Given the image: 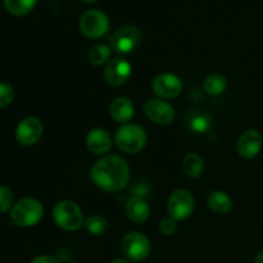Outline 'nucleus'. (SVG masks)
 <instances>
[{
    "label": "nucleus",
    "mask_w": 263,
    "mask_h": 263,
    "mask_svg": "<svg viewBox=\"0 0 263 263\" xmlns=\"http://www.w3.org/2000/svg\"><path fill=\"white\" fill-rule=\"evenodd\" d=\"M14 99V90L9 84L0 82V109L8 107Z\"/></svg>",
    "instance_id": "nucleus-25"
},
{
    "label": "nucleus",
    "mask_w": 263,
    "mask_h": 263,
    "mask_svg": "<svg viewBox=\"0 0 263 263\" xmlns=\"http://www.w3.org/2000/svg\"><path fill=\"white\" fill-rule=\"evenodd\" d=\"M211 117L207 112L200 109L192 110L186 116V125L193 133L195 134H204L210 130L211 127Z\"/></svg>",
    "instance_id": "nucleus-17"
},
{
    "label": "nucleus",
    "mask_w": 263,
    "mask_h": 263,
    "mask_svg": "<svg viewBox=\"0 0 263 263\" xmlns=\"http://www.w3.org/2000/svg\"><path fill=\"white\" fill-rule=\"evenodd\" d=\"M85 228L92 235L98 236L102 235L107 231L108 222L103 216L100 215H91L85 220Z\"/></svg>",
    "instance_id": "nucleus-23"
},
{
    "label": "nucleus",
    "mask_w": 263,
    "mask_h": 263,
    "mask_svg": "<svg viewBox=\"0 0 263 263\" xmlns=\"http://www.w3.org/2000/svg\"><path fill=\"white\" fill-rule=\"evenodd\" d=\"M182 170L189 177H199L204 170V161L197 153H189L182 159Z\"/></svg>",
    "instance_id": "nucleus-19"
},
{
    "label": "nucleus",
    "mask_w": 263,
    "mask_h": 263,
    "mask_svg": "<svg viewBox=\"0 0 263 263\" xmlns=\"http://www.w3.org/2000/svg\"><path fill=\"white\" fill-rule=\"evenodd\" d=\"M90 177L99 189L104 192H120L130 180V168L122 157L107 154L90 170Z\"/></svg>",
    "instance_id": "nucleus-1"
},
{
    "label": "nucleus",
    "mask_w": 263,
    "mask_h": 263,
    "mask_svg": "<svg viewBox=\"0 0 263 263\" xmlns=\"http://www.w3.org/2000/svg\"><path fill=\"white\" fill-rule=\"evenodd\" d=\"M109 113L116 122L126 123L135 115V107L128 98L120 97L110 103Z\"/></svg>",
    "instance_id": "nucleus-16"
},
{
    "label": "nucleus",
    "mask_w": 263,
    "mask_h": 263,
    "mask_svg": "<svg viewBox=\"0 0 263 263\" xmlns=\"http://www.w3.org/2000/svg\"><path fill=\"white\" fill-rule=\"evenodd\" d=\"M126 215H127L128 220L133 222H145L151 216V207L145 198L138 197V195L131 197L126 204Z\"/></svg>",
    "instance_id": "nucleus-15"
},
{
    "label": "nucleus",
    "mask_w": 263,
    "mask_h": 263,
    "mask_svg": "<svg viewBox=\"0 0 263 263\" xmlns=\"http://www.w3.org/2000/svg\"><path fill=\"white\" fill-rule=\"evenodd\" d=\"M152 90L156 95L163 99H172L181 94L182 82L176 74L161 73L152 82Z\"/></svg>",
    "instance_id": "nucleus-11"
},
{
    "label": "nucleus",
    "mask_w": 263,
    "mask_h": 263,
    "mask_svg": "<svg viewBox=\"0 0 263 263\" xmlns=\"http://www.w3.org/2000/svg\"><path fill=\"white\" fill-rule=\"evenodd\" d=\"M262 135L257 130H247L239 138L236 148L239 154L246 159H252L258 156L262 149Z\"/></svg>",
    "instance_id": "nucleus-13"
},
{
    "label": "nucleus",
    "mask_w": 263,
    "mask_h": 263,
    "mask_svg": "<svg viewBox=\"0 0 263 263\" xmlns=\"http://www.w3.org/2000/svg\"><path fill=\"white\" fill-rule=\"evenodd\" d=\"M110 54H112V50H110L109 46L99 44V45H95L90 49L89 54H87V59L94 66H102V64L107 63L109 61Z\"/></svg>",
    "instance_id": "nucleus-22"
},
{
    "label": "nucleus",
    "mask_w": 263,
    "mask_h": 263,
    "mask_svg": "<svg viewBox=\"0 0 263 263\" xmlns=\"http://www.w3.org/2000/svg\"><path fill=\"white\" fill-rule=\"evenodd\" d=\"M53 218L57 226L66 231H76L85 225L81 208L72 200H62L53 208Z\"/></svg>",
    "instance_id": "nucleus-4"
},
{
    "label": "nucleus",
    "mask_w": 263,
    "mask_h": 263,
    "mask_svg": "<svg viewBox=\"0 0 263 263\" xmlns=\"http://www.w3.org/2000/svg\"><path fill=\"white\" fill-rule=\"evenodd\" d=\"M68 263H76V262H68Z\"/></svg>",
    "instance_id": "nucleus-31"
},
{
    "label": "nucleus",
    "mask_w": 263,
    "mask_h": 263,
    "mask_svg": "<svg viewBox=\"0 0 263 263\" xmlns=\"http://www.w3.org/2000/svg\"><path fill=\"white\" fill-rule=\"evenodd\" d=\"M146 133L136 123H123L115 134L118 149L127 154L139 153L146 144Z\"/></svg>",
    "instance_id": "nucleus-2"
},
{
    "label": "nucleus",
    "mask_w": 263,
    "mask_h": 263,
    "mask_svg": "<svg viewBox=\"0 0 263 263\" xmlns=\"http://www.w3.org/2000/svg\"><path fill=\"white\" fill-rule=\"evenodd\" d=\"M254 263H263V251L257 254L256 259H254Z\"/></svg>",
    "instance_id": "nucleus-28"
},
{
    "label": "nucleus",
    "mask_w": 263,
    "mask_h": 263,
    "mask_svg": "<svg viewBox=\"0 0 263 263\" xmlns=\"http://www.w3.org/2000/svg\"><path fill=\"white\" fill-rule=\"evenodd\" d=\"M86 146L91 153L104 156L112 148V138L104 128H92L86 135Z\"/></svg>",
    "instance_id": "nucleus-14"
},
{
    "label": "nucleus",
    "mask_w": 263,
    "mask_h": 263,
    "mask_svg": "<svg viewBox=\"0 0 263 263\" xmlns=\"http://www.w3.org/2000/svg\"><path fill=\"white\" fill-rule=\"evenodd\" d=\"M133 73V67L122 58H115L108 62L104 69V80L110 86H122Z\"/></svg>",
    "instance_id": "nucleus-12"
},
{
    "label": "nucleus",
    "mask_w": 263,
    "mask_h": 263,
    "mask_svg": "<svg viewBox=\"0 0 263 263\" xmlns=\"http://www.w3.org/2000/svg\"><path fill=\"white\" fill-rule=\"evenodd\" d=\"M204 91L207 94L213 95H220L225 91L226 86H228V81H226V77L221 73H212L205 79L204 81Z\"/></svg>",
    "instance_id": "nucleus-21"
},
{
    "label": "nucleus",
    "mask_w": 263,
    "mask_h": 263,
    "mask_svg": "<svg viewBox=\"0 0 263 263\" xmlns=\"http://www.w3.org/2000/svg\"><path fill=\"white\" fill-rule=\"evenodd\" d=\"M141 39V33L136 26L126 25L118 28L110 37V46L120 54H128L136 49Z\"/></svg>",
    "instance_id": "nucleus-8"
},
{
    "label": "nucleus",
    "mask_w": 263,
    "mask_h": 263,
    "mask_svg": "<svg viewBox=\"0 0 263 263\" xmlns=\"http://www.w3.org/2000/svg\"><path fill=\"white\" fill-rule=\"evenodd\" d=\"M81 2H84V3H95V2H98V0H81Z\"/></svg>",
    "instance_id": "nucleus-30"
},
{
    "label": "nucleus",
    "mask_w": 263,
    "mask_h": 263,
    "mask_svg": "<svg viewBox=\"0 0 263 263\" xmlns=\"http://www.w3.org/2000/svg\"><path fill=\"white\" fill-rule=\"evenodd\" d=\"M208 207L217 215H225L230 212L233 208V200L228 193L217 190V192L211 193L208 197Z\"/></svg>",
    "instance_id": "nucleus-18"
},
{
    "label": "nucleus",
    "mask_w": 263,
    "mask_h": 263,
    "mask_svg": "<svg viewBox=\"0 0 263 263\" xmlns=\"http://www.w3.org/2000/svg\"><path fill=\"white\" fill-rule=\"evenodd\" d=\"M44 207L37 199L23 198L18 200L10 210V218L13 222L22 228L35 226L43 220Z\"/></svg>",
    "instance_id": "nucleus-3"
},
{
    "label": "nucleus",
    "mask_w": 263,
    "mask_h": 263,
    "mask_svg": "<svg viewBox=\"0 0 263 263\" xmlns=\"http://www.w3.org/2000/svg\"><path fill=\"white\" fill-rule=\"evenodd\" d=\"M31 263H59V261L55 257L49 256V254H43V256H39L36 258H33Z\"/></svg>",
    "instance_id": "nucleus-27"
},
{
    "label": "nucleus",
    "mask_w": 263,
    "mask_h": 263,
    "mask_svg": "<svg viewBox=\"0 0 263 263\" xmlns=\"http://www.w3.org/2000/svg\"><path fill=\"white\" fill-rule=\"evenodd\" d=\"M112 263H131V262H130V259H127V258H117V259H115Z\"/></svg>",
    "instance_id": "nucleus-29"
},
{
    "label": "nucleus",
    "mask_w": 263,
    "mask_h": 263,
    "mask_svg": "<svg viewBox=\"0 0 263 263\" xmlns=\"http://www.w3.org/2000/svg\"><path fill=\"white\" fill-rule=\"evenodd\" d=\"M43 123L36 117H26L15 128V139L21 145H35L43 136Z\"/></svg>",
    "instance_id": "nucleus-10"
},
{
    "label": "nucleus",
    "mask_w": 263,
    "mask_h": 263,
    "mask_svg": "<svg viewBox=\"0 0 263 263\" xmlns=\"http://www.w3.org/2000/svg\"><path fill=\"white\" fill-rule=\"evenodd\" d=\"M176 229H177L176 220H174L172 217L163 218V220L159 222V231L166 236H170L172 235V234H175Z\"/></svg>",
    "instance_id": "nucleus-26"
},
{
    "label": "nucleus",
    "mask_w": 263,
    "mask_h": 263,
    "mask_svg": "<svg viewBox=\"0 0 263 263\" xmlns=\"http://www.w3.org/2000/svg\"><path fill=\"white\" fill-rule=\"evenodd\" d=\"M14 194L8 186H0V212L4 213L12 208Z\"/></svg>",
    "instance_id": "nucleus-24"
},
{
    "label": "nucleus",
    "mask_w": 263,
    "mask_h": 263,
    "mask_svg": "<svg viewBox=\"0 0 263 263\" xmlns=\"http://www.w3.org/2000/svg\"><path fill=\"white\" fill-rule=\"evenodd\" d=\"M121 251L130 261H144L151 253V241L144 234L131 231L122 238Z\"/></svg>",
    "instance_id": "nucleus-5"
},
{
    "label": "nucleus",
    "mask_w": 263,
    "mask_h": 263,
    "mask_svg": "<svg viewBox=\"0 0 263 263\" xmlns=\"http://www.w3.org/2000/svg\"><path fill=\"white\" fill-rule=\"evenodd\" d=\"M108 28L109 20L107 14L100 10H87L80 18V30L89 39H100L107 33Z\"/></svg>",
    "instance_id": "nucleus-7"
},
{
    "label": "nucleus",
    "mask_w": 263,
    "mask_h": 263,
    "mask_svg": "<svg viewBox=\"0 0 263 263\" xmlns=\"http://www.w3.org/2000/svg\"><path fill=\"white\" fill-rule=\"evenodd\" d=\"M195 208V200L192 193L187 190L179 189L175 190L168 198L167 202V211L170 217L176 221L187 220L193 215Z\"/></svg>",
    "instance_id": "nucleus-6"
},
{
    "label": "nucleus",
    "mask_w": 263,
    "mask_h": 263,
    "mask_svg": "<svg viewBox=\"0 0 263 263\" xmlns=\"http://www.w3.org/2000/svg\"><path fill=\"white\" fill-rule=\"evenodd\" d=\"M144 113L152 122L161 126H167L174 122L176 113L175 108L170 103L162 99H151L144 103Z\"/></svg>",
    "instance_id": "nucleus-9"
},
{
    "label": "nucleus",
    "mask_w": 263,
    "mask_h": 263,
    "mask_svg": "<svg viewBox=\"0 0 263 263\" xmlns=\"http://www.w3.org/2000/svg\"><path fill=\"white\" fill-rule=\"evenodd\" d=\"M36 2L37 0H3L5 9L17 17L28 14L35 8Z\"/></svg>",
    "instance_id": "nucleus-20"
}]
</instances>
